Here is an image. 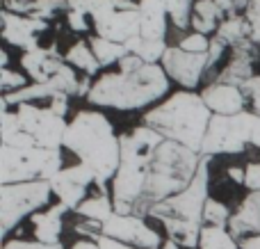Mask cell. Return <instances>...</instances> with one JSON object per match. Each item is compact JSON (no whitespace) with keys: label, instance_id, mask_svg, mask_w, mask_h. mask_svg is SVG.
I'll return each mask as SVG.
<instances>
[{"label":"cell","instance_id":"6da1fadb","mask_svg":"<svg viewBox=\"0 0 260 249\" xmlns=\"http://www.w3.org/2000/svg\"><path fill=\"white\" fill-rule=\"evenodd\" d=\"M64 149L78 155V163L94 169L96 190H108L121 165V135L114 133L112 121L103 112H76L64 135Z\"/></svg>","mask_w":260,"mask_h":249},{"label":"cell","instance_id":"7a4b0ae2","mask_svg":"<svg viewBox=\"0 0 260 249\" xmlns=\"http://www.w3.org/2000/svg\"><path fill=\"white\" fill-rule=\"evenodd\" d=\"M171 78L162 64H144L135 71H108L99 76L87 96L96 108H110L119 112L142 110L169 94Z\"/></svg>","mask_w":260,"mask_h":249},{"label":"cell","instance_id":"3957f363","mask_svg":"<svg viewBox=\"0 0 260 249\" xmlns=\"http://www.w3.org/2000/svg\"><path fill=\"white\" fill-rule=\"evenodd\" d=\"M210 160L203 155L201 167H199L194 181L183 192L169 197V199L155 204L148 210L146 217H153L165 227V233L169 240L178 242L183 249H199L203 231V210L210 199Z\"/></svg>","mask_w":260,"mask_h":249},{"label":"cell","instance_id":"277c9868","mask_svg":"<svg viewBox=\"0 0 260 249\" xmlns=\"http://www.w3.org/2000/svg\"><path fill=\"white\" fill-rule=\"evenodd\" d=\"M212 112L201 94L192 89H180L155 108L146 110L142 117L144 126H151L165 140L178 142L187 149L201 153L206 133L210 128Z\"/></svg>","mask_w":260,"mask_h":249},{"label":"cell","instance_id":"5b68a950","mask_svg":"<svg viewBox=\"0 0 260 249\" xmlns=\"http://www.w3.org/2000/svg\"><path fill=\"white\" fill-rule=\"evenodd\" d=\"M203 155L178 142L165 140L153 158L148 160L146 172H144V192L137 204L135 215L146 217L148 210L155 204L169 199V197L183 192L194 181L199 167H201Z\"/></svg>","mask_w":260,"mask_h":249},{"label":"cell","instance_id":"8992f818","mask_svg":"<svg viewBox=\"0 0 260 249\" xmlns=\"http://www.w3.org/2000/svg\"><path fill=\"white\" fill-rule=\"evenodd\" d=\"M165 137L151 126H137L121 135V165L112 178V201L114 213L135 215L144 192V172L148 160L157 151Z\"/></svg>","mask_w":260,"mask_h":249},{"label":"cell","instance_id":"52a82bcc","mask_svg":"<svg viewBox=\"0 0 260 249\" xmlns=\"http://www.w3.org/2000/svg\"><path fill=\"white\" fill-rule=\"evenodd\" d=\"M62 167V149H16L0 146V185L25 181H50Z\"/></svg>","mask_w":260,"mask_h":249},{"label":"cell","instance_id":"ba28073f","mask_svg":"<svg viewBox=\"0 0 260 249\" xmlns=\"http://www.w3.org/2000/svg\"><path fill=\"white\" fill-rule=\"evenodd\" d=\"M53 197L50 181H25L0 185V233L7 238L25 217L46 208Z\"/></svg>","mask_w":260,"mask_h":249},{"label":"cell","instance_id":"9c48e42d","mask_svg":"<svg viewBox=\"0 0 260 249\" xmlns=\"http://www.w3.org/2000/svg\"><path fill=\"white\" fill-rule=\"evenodd\" d=\"M253 121L256 112L244 110L240 114H212L210 128L206 133L201 155L215 158V155H238L244 153L247 146H251L253 135Z\"/></svg>","mask_w":260,"mask_h":249},{"label":"cell","instance_id":"30bf717a","mask_svg":"<svg viewBox=\"0 0 260 249\" xmlns=\"http://www.w3.org/2000/svg\"><path fill=\"white\" fill-rule=\"evenodd\" d=\"M91 23L99 37L128 44L142 32L139 5L133 0H91Z\"/></svg>","mask_w":260,"mask_h":249},{"label":"cell","instance_id":"8fae6325","mask_svg":"<svg viewBox=\"0 0 260 249\" xmlns=\"http://www.w3.org/2000/svg\"><path fill=\"white\" fill-rule=\"evenodd\" d=\"M12 110L18 128L25 131L37 142V146H44V149H62L64 146V135L69 128L67 117H59L48 105L39 103H21Z\"/></svg>","mask_w":260,"mask_h":249},{"label":"cell","instance_id":"7c38bea8","mask_svg":"<svg viewBox=\"0 0 260 249\" xmlns=\"http://www.w3.org/2000/svg\"><path fill=\"white\" fill-rule=\"evenodd\" d=\"M103 236L117 238V240L128 242L137 249H162L165 245V238L160 236V231H155L139 215L112 213L103 222Z\"/></svg>","mask_w":260,"mask_h":249},{"label":"cell","instance_id":"4fadbf2b","mask_svg":"<svg viewBox=\"0 0 260 249\" xmlns=\"http://www.w3.org/2000/svg\"><path fill=\"white\" fill-rule=\"evenodd\" d=\"M53 195L59 204H64L69 210L76 213V208L87 199V190L96 188V174L91 167L78 163L73 167H64L50 178Z\"/></svg>","mask_w":260,"mask_h":249},{"label":"cell","instance_id":"5bb4252c","mask_svg":"<svg viewBox=\"0 0 260 249\" xmlns=\"http://www.w3.org/2000/svg\"><path fill=\"white\" fill-rule=\"evenodd\" d=\"M162 69L171 82H178L183 89H197L208 71V53H187L178 46H169L162 57Z\"/></svg>","mask_w":260,"mask_h":249},{"label":"cell","instance_id":"9a60e30c","mask_svg":"<svg viewBox=\"0 0 260 249\" xmlns=\"http://www.w3.org/2000/svg\"><path fill=\"white\" fill-rule=\"evenodd\" d=\"M0 18H3V39L14 48H21L23 53L39 48V37L48 30L46 21L25 16V14H14L9 9H3Z\"/></svg>","mask_w":260,"mask_h":249},{"label":"cell","instance_id":"2e32d148","mask_svg":"<svg viewBox=\"0 0 260 249\" xmlns=\"http://www.w3.org/2000/svg\"><path fill=\"white\" fill-rule=\"evenodd\" d=\"M258 55H260V48L253 39L240 41L238 46L231 48V59L224 64V69L217 73L212 82L244 87V82H249L256 76V73H253V64H256Z\"/></svg>","mask_w":260,"mask_h":249},{"label":"cell","instance_id":"e0dca14e","mask_svg":"<svg viewBox=\"0 0 260 249\" xmlns=\"http://www.w3.org/2000/svg\"><path fill=\"white\" fill-rule=\"evenodd\" d=\"M201 96L212 114H226V117L244 112L249 103L242 87L224 85V82H208L201 89Z\"/></svg>","mask_w":260,"mask_h":249},{"label":"cell","instance_id":"ac0fdd59","mask_svg":"<svg viewBox=\"0 0 260 249\" xmlns=\"http://www.w3.org/2000/svg\"><path fill=\"white\" fill-rule=\"evenodd\" d=\"M67 64V59L57 53V48L53 46H39L35 50H27V53L21 55V67L25 69L27 78L32 82H50L57 71Z\"/></svg>","mask_w":260,"mask_h":249},{"label":"cell","instance_id":"d6986e66","mask_svg":"<svg viewBox=\"0 0 260 249\" xmlns=\"http://www.w3.org/2000/svg\"><path fill=\"white\" fill-rule=\"evenodd\" d=\"M229 231L238 242L244 238H260V192H249L240 201L229 222Z\"/></svg>","mask_w":260,"mask_h":249},{"label":"cell","instance_id":"ffe728a7","mask_svg":"<svg viewBox=\"0 0 260 249\" xmlns=\"http://www.w3.org/2000/svg\"><path fill=\"white\" fill-rule=\"evenodd\" d=\"M69 213V208L64 204H55L48 210H39L30 217L32 222V233H35L37 242L44 245H59V236L64 229V215Z\"/></svg>","mask_w":260,"mask_h":249},{"label":"cell","instance_id":"44dd1931","mask_svg":"<svg viewBox=\"0 0 260 249\" xmlns=\"http://www.w3.org/2000/svg\"><path fill=\"white\" fill-rule=\"evenodd\" d=\"M139 14H142V32L144 39H167V25H169V9L165 0H139Z\"/></svg>","mask_w":260,"mask_h":249},{"label":"cell","instance_id":"7402d4cb","mask_svg":"<svg viewBox=\"0 0 260 249\" xmlns=\"http://www.w3.org/2000/svg\"><path fill=\"white\" fill-rule=\"evenodd\" d=\"M224 18H226V14L221 12L215 0H197L192 9V23H189V27L194 32H199V35L210 37L219 30Z\"/></svg>","mask_w":260,"mask_h":249},{"label":"cell","instance_id":"603a6c76","mask_svg":"<svg viewBox=\"0 0 260 249\" xmlns=\"http://www.w3.org/2000/svg\"><path fill=\"white\" fill-rule=\"evenodd\" d=\"M64 59H67V64H71L73 69L82 71L85 76H89V78H94L96 73H99V69H103L101 67V62L96 59L89 41H85V39L73 41V44L67 48V53H64Z\"/></svg>","mask_w":260,"mask_h":249},{"label":"cell","instance_id":"cb8c5ba5","mask_svg":"<svg viewBox=\"0 0 260 249\" xmlns=\"http://www.w3.org/2000/svg\"><path fill=\"white\" fill-rule=\"evenodd\" d=\"M76 213L85 220H94V222L103 224L110 215L114 213V201L110 190H96L91 197H87L80 206L76 208Z\"/></svg>","mask_w":260,"mask_h":249},{"label":"cell","instance_id":"d4e9b609","mask_svg":"<svg viewBox=\"0 0 260 249\" xmlns=\"http://www.w3.org/2000/svg\"><path fill=\"white\" fill-rule=\"evenodd\" d=\"M212 37H215V39H219L224 46L233 48V46H238L240 41L251 39V25H249V21H247V16H244V14L226 16L224 21H221L219 30H217Z\"/></svg>","mask_w":260,"mask_h":249},{"label":"cell","instance_id":"484cf974","mask_svg":"<svg viewBox=\"0 0 260 249\" xmlns=\"http://www.w3.org/2000/svg\"><path fill=\"white\" fill-rule=\"evenodd\" d=\"M126 48H128V53L142 57L146 64H160L169 46H167V39H144V37L139 35L128 41Z\"/></svg>","mask_w":260,"mask_h":249},{"label":"cell","instance_id":"4316f807","mask_svg":"<svg viewBox=\"0 0 260 249\" xmlns=\"http://www.w3.org/2000/svg\"><path fill=\"white\" fill-rule=\"evenodd\" d=\"M87 41H89V46H91V50H94L96 59L101 62V67H112V64H119L128 55L126 44H117V41L103 39V37H99V35L89 37Z\"/></svg>","mask_w":260,"mask_h":249},{"label":"cell","instance_id":"83f0119b","mask_svg":"<svg viewBox=\"0 0 260 249\" xmlns=\"http://www.w3.org/2000/svg\"><path fill=\"white\" fill-rule=\"evenodd\" d=\"M199 249H242L229 227H203Z\"/></svg>","mask_w":260,"mask_h":249},{"label":"cell","instance_id":"f1b7e54d","mask_svg":"<svg viewBox=\"0 0 260 249\" xmlns=\"http://www.w3.org/2000/svg\"><path fill=\"white\" fill-rule=\"evenodd\" d=\"M50 85L57 89V94L67 96V99H73V96H80L82 78L78 76V69H73L71 64H64L57 71V76L50 80Z\"/></svg>","mask_w":260,"mask_h":249},{"label":"cell","instance_id":"f546056e","mask_svg":"<svg viewBox=\"0 0 260 249\" xmlns=\"http://www.w3.org/2000/svg\"><path fill=\"white\" fill-rule=\"evenodd\" d=\"M62 12H69L67 0H30V5L25 7V16L39 18V21L46 23L57 18Z\"/></svg>","mask_w":260,"mask_h":249},{"label":"cell","instance_id":"4dcf8cb0","mask_svg":"<svg viewBox=\"0 0 260 249\" xmlns=\"http://www.w3.org/2000/svg\"><path fill=\"white\" fill-rule=\"evenodd\" d=\"M167 9H169V21L174 23L176 27L185 30L192 23V9L197 0H165Z\"/></svg>","mask_w":260,"mask_h":249},{"label":"cell","instance_id":"1f68e13d","mask_svg":"<svg viewBox=\"0 0 260 249\" xmlns=\"http://www.w3.org/2000/svg\"><path fill=\"white\" fill-rule=\"evenodd\" d=\"M231 217H233V213H231L229 206L212 199V197L208 199L206 210H203V224H208V227H229Z\"/></svg>","mask_w":260,"mask_h":249},{"label":"cell","instance_id":"d6a6232c","mask_svg":"<svg viewBox=\"0 0 260 249\" xmlns=\"http://www.w3.org/2000/svg\"><path fill=\"white\" fill-rule=\"evenodd\" d=\"M30 78L23 76L18 71H12V69H3V76H0V89H3V96L14 94V91L23 89V87L30 85Z\"/></svg>","mask_w":260,"mask_h":249},{"label":"cell","instance_id":"836d02e7","mask_svg":"<svg viewBox=\"0 0 260 249\" xmlns=\"http://www.w3.org/2000/svg\"><path fill=\"white\" fill-rule=\"evenodd\" d=\"M210 44H212V39L208 35L192 32V35L183 37L176 46H178L180 50H187V53H208V50H210Z\"/></svg>","mask_w":260,"mask_h":249},{"label":"cell","instance_id":"e575fe53","mask_svg":"<svg viewBox=\"0 0 260 249\" xmlns=\"http://www.w3.org/2000/svg\"><path fill=\"white\" fill-rule=\"evenodd\" d=\"M244 16H247L249 25H251V39L256 41L260 48V0H251V3H249Z\"/></svg>","mask_w":260,"mask_h":249},{"label":"cell","instance_id":"d590c367","mask_svg":"<svg viewBox=\"0 0 260 249\" xmlns=\"http://www.w3.org/2000/svg\"><path fill=\"white\" fill-rule=\"evenodd\" d=\"M244 188L249 192H260V160H251L244 167Z\"/></svg>","mask_w":260,"mask_h":249},{"label":"cell","instance_id":"8d00e7d4","mask_svg":"<svg viewBox=\"0 0 260 249\" xmlns=\"http://www.w3.org/2000/svg\"><path fill=\"white\" fill-rule=\"evenodd\" d=\"M3 249H67L59 242V245H44V242L37 240H21V238H14V240H7L3 245Z\"/></svg>","mask_w":260,"mask_h":249},{"label":"cell","instance_id":"74e56055","mask_svg":"<svg viewBox=\"0 0 260 249\" xmlns=\"http://www.w3.org/2000/svg\"><path fill=\"white\" fill-rule=\"evenodd\" d=\"M67 23L69 27H71L73 32H87L94 23H91V18L87 16V14H80V12H73V9H69L67 12Z\"/></svg>","mask_w":260,"mask_h":249},{"label":"cell","instance_id":"f35d334b","mask_svg":"<svg viewBox=\"0 0 260 249\" xmlns=\"http://www.w3.org/2000/svg\"><path fill=\"white\" fill-rule=\"evenodd\" d=\"M244 94H247L249 103H251L253 112L260 114V76H253L249 82H244Z\"/></svg>","mask_w":260,"mask_h":249},{"label":"cell","instance_id":"ab89813d","mask_svg":"<svg viewBox=\"0 0 260 249\" xmlns=\"http://www.w3.org/2000/svg\"><path fill=\"white\" fill-rule=\"evenodd\" d=\"M215 3L219 5V9L226 16H235V14H240V12H247L251 0H215Z\"/></svg>","mask_w":260,"mask_h":249},{"label":"cell","instance_id":"60d3db41","mask_svg":"<svg viewBox=\"0 0 260 249\" xmlns=\"http://www.w3.org/2000/svg\"><path fill=\"white\" fill-rule=\"evenodd\" d=\"M96 242H99V249H137V247L128 245V242H121V240H117V238L103 236V233H101V236L96 238Z\"/></svg>","mask_w":260,"mask_h":249},{"label":"cell","instance_id":"b9f144b4","mask_svg":"<svg viewBox=\"0 0 260 249\" xmlns=\"http://www.w3.org/2000/svg\"><path fill=\"white\" fill-rule=\"evenodd\" d=\"M69 101L71 99H67V96H55V99L48 101V108L53 110V112H57L59 117H67L69 114Z\"/></svg>","mask_w":260,"mask_h":249},{"label":"cell","instance_id":"7bdbcfd3","mask_svg":"<svg viewBox=\"0 0 260 249\" xmlns=\"http://www.w3.org/2000/svg\"><path fill=\"white\" fill-rule=\"evenodd\" d=\"M30 5V0H5V9L14 14H25V7Z\"/></svg>","mask_w":260,"mask_h":249},{"label":"cell","instance_id":"ee69618b","mask_svg":"<svg viewBox=\"0 0 260 249\" xmlns=\"http://www.w3.org/2000/svg\"><path fill=\"white\" fill-rule=\"evenodd\" d=\"M251 146L260 153V114H256V121H253V135H251Z\"/></svg>","mask_w":260,"mask_h":249},{"label":"cell","instance_id":"f6af8a7d","mask_svg":"<svg viewBox=\"0 0 260 249\" xmlns=\"http://www.w3.org/2000/svg\"><path fill=\"white\" fill-rule=\"evenodd\" d=\"M71 249H99V242L96 240H89V238H80L71 245Z\"/></svg>","mask_w":260,"mask_h":249},{"label":"cell","instance_id":"bcb514c9","mask_svg":"<svg viewBox=\"0 0 260 249\" xmlns=\"http://www.w3.org/2000/svg\"><path fill=\"white\" fill-rule=\"evenodd\" d=\"M229 176L233 178L235 183H242V185H244V167H231L229 169Z\"/></svg>","mask_w":260,"mask_h":249},{"label":"cell","instance_id":"7dc6e473","mask_svg":"<svg viewBox=\"0 0 260 249\" xmlns=\"http://www.w3.org/2000/svg\"><path fill=\"white\" fill-rule=\"evenodd\" d=\"M0 69H9V53H7V48H0Z\"/></svg>","mask_w":260,"mask_h":249},{"label":"cell","instance_id":"c3c4849f","mask_svg":"<svg viewBox=\"0 0 260 249\" xmlns=\"http://www.w3.org/2000/svg\"><path fill=\"white\" fill-rule=\"evenodd\" d=\"M162 249H180V245H178V242H174V240H169V238H167L165 245H162Z\"/></svg>","mask_w":260,"mask_h":249}]
</instances>
